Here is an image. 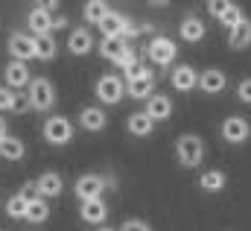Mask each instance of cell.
<instances>
[{"label": "cell", "mask_w": 251, "mask_h": 231, "mask_svg": "<svg viewBox=\"0 0 251 231\" xmlns=\"http://www.w3.org/2000/svg\"><path fill=\"white\" fill-rule=\"evenodd\" d=\"M35 184H38V196H41V199H53V196H59V193H62V187H64L62 175L56 173V170L41 173Z\"/></svg>", "instance_id": "14"}, {"label": "cell", "mask_w": 251, "mask_h": 231, "mask_svg": "<svg viewBox=\"0 0 251 231\" xmlns=\"http://www.w3.org/2000/svg\"><path fill=\"white\" fill-rule=\"evenodd\" d=\"M24 155H26V146H24L21 138L6 135V138L0 141V158H3V161H21Z\"/></svg>", "instance_id": "22"}, {"label": "cell", "mask_w": 251, "mask_h": 231, "mask_svg": "<svg viewBox=\"0 0 251 231\" xmlns=\"http://www.w3.org/2000/svg\"><path fill=\"white\" fill-rule=\"evenodd\" d=\"M131 44H126L123 38H102V44H100V53H102V58H108V61H120V58L126 56V50H128Z\"/></svg>", "instance_id": "24"}, {"label": "cell", "mask_w": 251, "mask_h": 231, "mask_svg": "<svg viewBox=\"0 0 251 231\" xmlns=\"http://www.w3.org/2000/svg\"><path fill=\"white\" fill-rule=\"evenodd\" d=\"M170 85H173L176 91H193V88L199 85V73H196V67H190V64L176 67V70L170 73Z\"/></svg>", "instance_id": "13"}, {"label": "cell", "mask_w": 251, "mask_h": 231, "mask_svg": "<svg viewBox=\"0 0 251 231\" xmlns=\"http://www.w3.org/2000/svg\"><path fill=\"white\" fill-rule=\"evenodd\" d=\"M152 91H155V73H146V76L131 79V82L126 85V94H128L131 100H149Z\"/></svg>", "instance_id": "17"}, {"label": "cell", "mask_w": 251, "mask_h": 231, "mask_svg": "<svg viewBox=\"0 0 251 231\" xmlns=\"http://www.w3.org/2000/svg\"><path fill=\"white\" fill-rule=\"evenodd\" d=\"M126 24H128V18H126V15H120V12H108V15H105V21L100 24L102 38H123Z\"/></svg>", "instance_id": "21"}, {"label": "cell", "mask_w": 251, "mask_h": 231, "mask_svg": "<svg viewBox=\"0 0 251 231\" xmlns=\"http://www.w3.org/2000/svg\"><path fill=\"white\" fill-rule=\"evenodd\" d=\"M97 100L100 103H105V106H117L120 100L126 97V82L117 76V73H105V76H100L97 79Z\"/></svg>", "instance_id": "3"}, {"label": "cell", "mask_w": 251, "mask_h": 231, "mask_svg": "<svg viewBox=\"0 0 251 231\" xmlns=\"http://www.w3.org/2000/svg\"><path fill=\"white\" fill-rule=\"evenodd\" d=\"M243 18H246V15H243V9H240L237 3H231V6L225 9V15L219 18V24H222V27H225V29L231 32V29H234V27H237V24H240Z\"/></svg>", "instance_id": "30"}, {"label": "cell", "mask_w": 251, "mask_h": 231, "mask_svg": "<svg viewBox=\"0 0 251 231\" xmlns=\"http://www.w3.org/2000/svg\"><path fill=\"white\" fill-rule=\"evenodd\" d=\"M176 155H178V164L181 167H199L201 158H204V144L199 135H181L178 144H176Z\"/></svg>", "instance_id": "2"}, {"label": "cell", "mask_w": 251, "mask_h": 231, "mask_svg": "<svg viewBox=\"0 0 251 231\" xmlns=\"http://www.w3.org/2000/svg\"><path fill=\"white\" fill-rule=\"evenodd\" d=\"M120 231H152L143 220H126L123 226H120Z\"/></svg>", "instance_id": "35"}, {"label": "cell", "mask_w": 251, "mask_h": 231, "mask_svg": "<svg viewBox=\"0 0 251 231\" xmlns=\"http://www.w3.org/2000/svg\"><path fill=\"white\" fill-rule=\"evenodd\" d=\"M76 196L82 202H91V199H102V190H105V178L97 173H88V175H79L76 178Z\"/></svg>", "instance_id": "6"}, {"label": "cell", "mask_w": 251, "mask_h": 231, "mask_svg": "<svg viewBox=\"0 0 251 231\" xmlns=\"http://www.w3.org/2000/svg\"><path fill=\"white\" fill-rule=\"evenodd\" d=\"M219 132H222V138H225L228 144H246L249 135H251V126L243 117H228V120H222Z\"/></svg>", "instance_id": "9"}, {"label": "cell", "mask_w": 251, "mask_h": 231, "mask_svg": "<svg viewBox=\"0 0 251 231\" xmlns=\"http://www.w3.org/2000/svg\"><path fill=\"white\" fill-rule=\"evenodd\" d=\"M126 126H128V135H134V138H146V135H152L155 120L146 115V112H131Z\"/></svg>", "instance_id": "20"}, {"label": "cell", "mask_w": 251, "mask_h": 231, "mask_svg": "<svg viewBox=\"0 0 251 231\" xmlns=\"http://www.w3.org/2000/svg\"><path fill=\"white\" fill-rule=\"evenodd\" d=\"M79 123H82V129H88V132H102V129L108 126V117H105V112H102V109L88 106V109H82Z\"/></svg>", "instance_id": "18"}, {"label": "cell", "mask_w": 251, "mask_h": 231, "mask_svg": "<svg viewBox=\"0 0 251 231\" xmlns=\"http://www.w3.org/2000/svg\"><path fill=\"white\" fill-rule=\"evenodd\" d=\"M231 3H207V12L213 15V18H222L225 15V9H228Z\"/></svg>", "instance_id": "37"}, {"label": "cell", "mask_w": 251, "mask_h": 231, "mask_svg": "<svg viewBox=\"0 0 251 231\" xmlns=\"http://www.w3.org/2000/svg\"><path fill=\"white\" fill-rule=\"evenodd\" d=\"M62 27H67V21H64L62 15H59V18H56V21H53V29H62Z\"/></svg>", "instance_id": "39"}, {"label": "cell", "mask_w": 251, "mask_h": 231, "mask_svg": "<svg viewBox=\"0 0 251 231\" xmlns=\"http://www.w3.org/2000/svg\"><path fill=\"white\" fill-rule=\"evenodd\" d=\"M137 64H140V61H137V50H134V47H128L126 56L117 61V67H123V73L126 70H131V67H137Z\"/></svg>", "instance_id": "32"}, {"label": "cell", "mask_w": 251, "mask_h": 231, "mask_svg": "<svg viewBox=\"0 0 251 231\" xmlns=\"http://www.w3.org/2000/svg\"><path fill=\"white\" fill-rule=\"evenodd\" d=\"M26 97H29V109H35V112H50V109L56 106L53 82H50V79H44V76H38V79H32V82H29Z\"/></svg>", "instance_id": "1"}, {"label": "cell", "mask_w": 251, "mask_h": 231, "mask_svg": "<svg viewBox=\"0 0 251 231\" xmlns=\"http://www.w3.org/2000/svg\"><path fill=\"white\" fill-rule=\"evenodd\" d=\"M204 21H199L196 15H187L184 21H181V27H178V35H181V41H190V44H199L201 38H204Z\"/></svg>", "instance_id": "16"}, {"label": "cell", "mask_w": 251, "mask_h": 231, "mask_svg": "<svg viewBox=\"0 0 251 231\" xmlns=\"http://www.w3.org/2000/svg\"><path fill=\"white\" fill-rule=\"evenodd\" d=\"M146 115L152 117L155 123H158V120H167V117L173 115V100H170L167 94H152V97L146 100Z\"/></svg>", "instance_id": "15"}, {"label": "cell", "mask_w": 251, "mask_h": 231, "mask_svg": "<svg viewBox=\"0 0 251 231\" xmlns=\"http://www.w3.org/2000/svg\"><path fill=\"white\" fill-rule=\"evenodd\" d=\"M50 217V205H47V199H35V202H29V211H26V220L29 223H44Z\"/></svg>", "instance_id": "29"}, {"label": "cell", "mask_w": 251, "mask_h": 231, "mask_svg": "<svg viewBox=\"0 0 251 231\" xmlns=\"http://www.w3.org/2000/svg\"><path fill=\"white\" fill-rule=\"evenodd\" d=\"M137 35H140V27L128 18V24H126V29H123V41L128 44V41H131V38H137Z\"/></svg>", "instance_id": "36"}, {"label": "cell", "mask_w": 251, "mask_h": 231, "mask_svg": "<svg viewBox=\"0 0 251 231\" xmlns=\"http://www.w3.org/2000/svg\"><path fill=\"white\" fill-rule=\"evenodd\" d=\"M237 97H240L243 103H249V106H251V76H249V79H243V82L237 85Z\"/></svg>", "instance_id": "33"}, {"label": "cell", "mask_w": 251, "mask_h": 231, "mask_svg": "<svg viewBox=\"0 0 251 231\" xmlns=\"http://www.w3.org/2000/svg\"><path fill=\"white\" fill-rule=\"evenodd\" d=\"M228 44H231L234 50H243V47L251 44V21L249 18H243V21L228 32Z\"/></svg>", "instance_id": "23"}, {"label": "cell", "mask_w": 251, "mask_h": 231, "mask_svg": "<svg viewBox=\"0 0 251 231\" xmlns=\"http://www.w3.org/2000/svg\"><path fill=\"white\" fill-rule=\"evenodd\" d=\"M44 138H47V144H53V146H67L70 144V138H73V123L67 120V117H47V123H44Z\"/></svg>", "instance_id": "4"}, {"label": "cell", "mask_w": 251, "mask_h": 231, "mask_svg": "<svg viewBox=\"0 0 251 231\" xmlns=\"http://www.w3.org/2000/svg\"><path fill=\"white\" fill-rule=\"evenodd\" d=\"M199 187L207 190V193H219L225 187V173L222 170H204L201 178H199Z\"/></svg>", "instance_id": "25"}, {"label": "cell", "mask_w": 251, "mask_h": 231, "mask_svg": "<svg viewBox=\"0 0 251 231\" xmlns=\"http://www.w3.org/2000/svg\"><path fill=\"white\" fill-rule=\"evenodd\" d=\"M53 56H56V38H53V35H41V38H35V58L50 61Z\"/></svg>", "instance_id": "27"}, {"label": "cell", "mask_w": 251, "mask_h": 231, "mask_svg": "<svg viewBox=\"0 0 251 231\" xmlns=\"http://www.w3.org/2000/svg\"><path fill=\"white\" fill-rule=\"evenodd\" d=\"M21 196H24L26 202H35V199H38V184H35V181H26V184L21 187Z\"/></svg>", "instance_id": "34"}, {"label": "cell", "mask_w": 251, "mask_h": 231, "mask_svg": "<svg viewBox=\"0 0 251 231\" xmlns=\"http://www.w3.org/2000/svg\"><path fill=\"white\" fill-rule=\"evenodd\" d=\"M15 97H18V91H12V88H0V112H12L15 109Z\"/></svg>", "instance_id": "31"}, {"label": "cell", "mask_w": 251, "mask_h": 231, "mask_svg": "<svg viewBox=\"0 0 251 231\" xmlns=\"http://www.w3.org/2000/svg\"><path fill=\"white\" fill-rule=\"evenodd\" d=\"M26 109H29V97L18 94V97H15V109H12V112H26Z\"/></svg>", "instance_id": "38"}, {"label": "cell", "mask_w": 251, "mask_h": 231, "mask_svg": "<svg viewBox=\"0 0 251 231\" xmlns=\"http://www.w3.org/2000/svg\"><path fill=\"white\" fill-rule=\"evenodd\" d=\"M9 53H12L15 61H29V58H35V35L12 32V35H9Z\"/></svg>", "instance_id": "7"}, {"label": "cell", "mask_w": 251, "mask_h": 231, "mask_svg": "<svg viewBox=\"0 0 251 231\" xmlns=\"http://www.w3.org/2000/svg\"><path fill=\"white\" fill-rule=\"evenodd\" d=\"M146 53H149V58H152L155 64L167 67V64H173V61H176V56H178V44H176L173 38L158 35V38H152V41H149Z\"/></svg>", "instance_id": "5"}, {"label": "cell", "mask_w": 251, "mask_h": 231, "mask_svg": "<svg viewBox=\"0 0 251 231\" xmlns=\"http://www.w3.org/2000/svg\"><path fill=\"white\" fill-rule=\"evenodd\" d=\"M105 217H108V205H105V199L82 202V220H85V223L100 226V223H105Z\"/></svg>", "instance_id": "19"}, {"label": "cell", "mask_w": 251, "mask_h": 231, "mask_svg": "<svg viewBox=\"0 0 251 231\" xmlns=\"http://www.w3.org/2000/svg\"><path fill=\"white\" fill-rule=\"evenodd\" d=\"M53 15L38 3V6H32L29 9V18H26V24H29V29H32V35L35 38H41V35H53Z\"/></svg>", "instance_id": "8"}, {"label": "cell", "mask_w": 251, "mask_h": 231, "mask_svg": "<svg viewBox=\"0 0 251 231\" xmlns=\"http://www.w3.org/2000/svg\"><path fill=\"white\" fill-rule=\"evenodd\" d=\"M26 211H29V202H26L21 193H15V196L6 199V214H9L12 220H26Z\"/></svg>", "instance_id": "26"}, {"label": "cell", "mask_w": 251, "mask_h": 231, "mask_svg": "<svg viewBox=\"0 0 251 231\" xmlns=\"http://www.w3.org/2000/svg\"><path fill=\"white\" fill-rule=\"evenodd\" d=\"M225 85H228V76L222 70H216V67H207L204 73H199V88L204 94H222Z\"/></svg>", "instance_id": "12"}, {"label": "cell", "mask_w": 251, "mask_h": 231, "mask_svg": "<svg viewBox=\"0 0 251 231\" xmlns=\"http://www.w3.org/2000/svg\"><path fill=\"white\" fill-rule=\"evenodd\" d=\"M111 9L105 6V3H97V0H91V3H85V21H91V24H102L105 21V15H108Z\"/></svg>", "instance_id": "28"}, {"label": "cell", "mask_w": 251, "mask_h": 231, "mask_svg": "<svg viewBox=\"0 0 251 231\" xmlns=\"http://www.w3.org/2000/svg\"><path fill=\"white\" fill-rule=\"evenodd\" d=\"M3 79H6V88H12V91H18V88H29V67H26V61H9V67L3 70Z\"/></svg>", "instance_id": "10"}, {"label": "cell", "mask_w": 251, "mask_h": 231, "mask_svg": "<svg viewBox=\"0 0 251 231\" xmlns=\"http://www.w3.org/2000/svg\"><path fill=\"white\" fill-rule=\"evenodd\" d=\"M6 135H9V132H6V120H3V117H0V141H3V138H6Z\"/></svg>", "instance_id": "40"}, {"label": "cell", "mask_w": 251, "mask_h": 231, "mask_svg": "<svg viewBox=\"0 0 251 231\" xmlns=\"http://www.w3.org/2000/svg\"><path fill=\"white\" fill-rule=\"evenodd\" d=\"M97 231H120V229H108V226H105V229H97Z\"/></svg>", "instance_id": "41"}, {"label": "cell", "mask_w": 251, "mask_h": 231, "mask_svg": "<svg viewBox=\"0 0 251 231\" xmlns=\"http://www.w3.org/2000/svg\"><path fill=\"white\" fill-rule=\"evenodd\" d=\"M67 50H70L73 56H85V53H91V50H94V35H91V29L76 27V29L70 32V38H67Z\"/></svg>", "instance_id": "11"}]
</instances>
